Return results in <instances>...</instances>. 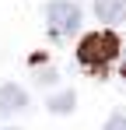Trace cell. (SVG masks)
Listing matches in <instances>:
<instances>
[{
    "mask_svg": "<svg viewBox=\"0 0 126 130\" xmlns=\"http://www.w3.org/2000/svg\"><path fill=\"white\" fill-rule=\"evenodd\" d=\"M116 56H119V39L112 32H91L77 46V60L84 67H91V70H98V74H105V67L112 63Z\"/></svg>",
    "mask_w": 126,
    "mask_h": 130,
    "instance_id": "obj_1",
    "label": "cell"
},
{
    "mask_svg": "<svg viewBox=\"0 0 126 130\" xmlns=\"http://www.w3.org/2000/svg\"><path fill=\"white\" fill-rule=\"evenodd\" d=\"M46 21H49V32H53L56 39H63V35H70V32H77L81 7L70 4V0H53V4L46 7Z\"/></svg>",
    "mask_w": 126,
    "mask_h": 130,
    "instance_id": "obj_2",
    "label": "cell"
},
{
    "mask_svg": "<svg viewBox=\"0 0 126 130\" xmlns=\"http://www.w3.org/2000/svg\"><path fill=\"white\" fill-rule=\"evenodd\" d=\"M25 106H28L25 88H18V85H4L0 88V116H14V112H21Z\"/></svg>",
    "mask_w": 126,
    "mask_h": 130,
    "instance_id": "obj_3",
    "label": "cell"
},
{
    "mask_svg": "<svg viewBox=\"0 0 126 130\" xmlns=\"http://www.w3.org/2000/svg\"><path fill=\"white\" fill-rule=\"evenodd\" d=\"M95 11H98V18L109 21V25L126 21V0H95Z\"/></svg>",
    "mask_w": 126,
    "mask_h": 130,
    "instance_id": "obj_4",
    "label": "cell"
},
{
    "mask_svg": "<svg viewBox=\"0 0 126 130\" xmlns=\"http://www.w3.org/2000/svg\"><path fill=\"white\" fill-rule=\"evenodd\" d=\"M49 112H56V116H67L70 109H74V91H60V95H53L49 102H46Z\"/></svg>",
    "mask_w": 126,
    "mask_h": 130,
    "instance_id": "obj_5",
    "label": "cell"
},
{
    "mask_svg": "<svg viewBox=\"0 0 126 130\" xmlns=\"http://www.w3.org/2000/svg\"><path fill=\"white\" fill-rule=\"evenodd\" d=\"M105 130H126V120L123 116H112V120L105 123Z\"/></svg>",
    "mask_w": 126,
    "mask_h": 130,
    "instance_id": "obj_6",
    "label": "cell"
},
{
    "mask_svg": "<svg viewBox=\"0 0 126 130\" xmlns=\"http://www.w3.org/2000/svg\"><path fill=\"white\" fill-rule=\"evenodd\" d=\"M123 77H126V53H123Z\"/></svg>",
    "mask_w": 126,
    "mask_h": 130,
    "instance_id": "obj_7",
    "label": "cell"
}]
</instances>
